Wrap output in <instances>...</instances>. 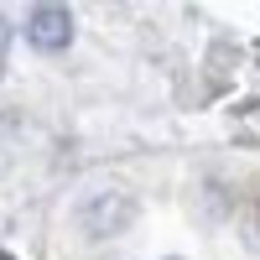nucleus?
<instances>
[{"label": "nucleus", "instance_id": "nucleus-1", "mask_svg": "<svg viewBox=\"0 0 260 260\" xmlns=\"http://www.w3.org/2000/svg\"><path fill=\"white\" fill-rule=\"evenodd\" d=\"M26 42L37 52H68L73 42V11L62 0H31L26 11Z\"/></svg>", "mask_w": 260, "mask_h": 260}, {"label": "nucleus", "instance_id": "nucleus-2", "mask_svg": "<svg viewBox=\"0 0 260 260\" xmlns=\"http://www.w3.org/2000/svg\"><path fill=\"white\" fill-rule=\"evenodd\" d=\"M83 229L94 234V240H110V234H120L130 219H136V203L125 198V192H99L94 203H83Z\"/></svg>", "mask_w": 260, "mask_h": 260}, {"label": "nucleus", "instance_id": "nucleus-3", "mask_svg": "<svg viewBox=\"0 0 260 260\" xmlns=\"http://www.w3.org/2000/svg\"><path fill=\"white\" fill-rule=\"evenodd\" d=\"M6 42H11V26H6V16H0V68H6Z\"/></svg>", "mask_w": 260, "mask_h": 260}, {"label": "nucleus", "instance_id": "nucleus-4", "mask_svg": "<svg viewBox=\"0 0 260 260\" xmlns=\"http://www.w3.org/2000/svg\"><path fill=\"white\" fill-rule=\"evenodd\" d=\"M0 260H11V255H6V250H0Z\"/></svg>", "mask_w": 260, "mask_h": 260}]
</instances>
